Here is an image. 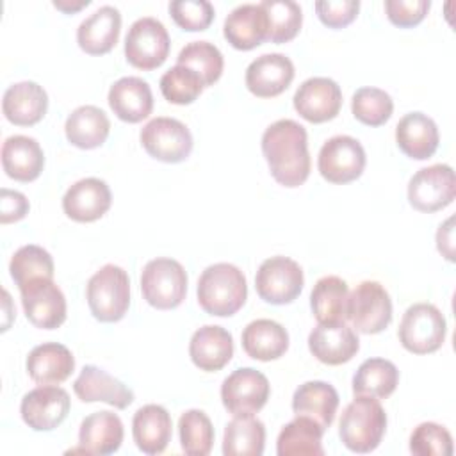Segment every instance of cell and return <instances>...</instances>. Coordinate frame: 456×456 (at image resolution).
<instances>
[{"instance_id":"6da1fadb","label":"cell","mask_w":456,"mask_h":456,"mask_svg":"<svg viewBox=\"0 0 456 456\" xmlns=\"http://www.w3.org/2000/svg\"><path fill=\"white\" fill-rule=\"evenodd\" d=\"M262 153L273 178L283 187H299L310 176L308 135L294 119H278L265 128Z\"/></svg>"},{"instance_id":"7a4b0ae2","label":"cell","mask_w":456,"mask_h":456,"mask_svg":"<svg viewBox=\"0 0 456 456\" xmlns=\"http://www.w3.org/2000/svg\"><path fill=\"white\" fill-rule=\"evenodd\" d=\"M198 303L216 317L237 314L248 299V283L244 273L228 262L208 265L198 280Z\"/></svg>"},{"instance_id":"3957f363","label":"cell","mask_w":456,"mask_h":456,"mask_svg":"<svg viewBox=\"0 0 456 456\" xmlns=\"http://www.w3.org/2000/svg\"><path fill=\"white\" fill-rule=\"evenodd\" d=\"M387 431V413L381 403L370 395H354L344 408L338 422V436L353 452H372Z\"/></svg>"},{"instance_id":"277c9868","label":"cell","mask_w":456,"mask_h":456,"mask_svg":"<svg viewBox=\"0 0 456 456\" xmlns=\"http://www.w3.org/2000/svg\"><path fill=\"white\" fill-rule=\"evenodd\" d=\"M86 299L100 322H118L130 306V280L123 267L107 264L87 281Z\"/></svg>"},{"instance_id":"5b68a950","label":"cell","mask_w":456,"mask_h":456,"mask_svg":"<svg viewBox=\"0 0 456 456\" xmlns=\"http://www.w3.org/2000/svg\"><path fill=\"white\" fill-rule=\"evenodd\" d=\"M141 292L148 305L157 310H173L187 294V273L175 258H153L141 274Z\"/></svg>"},{"instance_id":"8992f818","label":"cell","mask_w":456,"mask_h":456,"mask_svg":"<svg viewBox=\"0 0 456 456\" xmlns=\"http://www.w3.org/2000/svg\"><path fill=\"white\" fill-rule=\"evenodd\" d=\"M399 342L413 354H429L442 347L447 333L444 314L431 303L406 308L399 324Z\"/></svg>"},{"instance_id":"52a82bcc","label":"cell","mask_w":456,"mask_h":456,"mask_svg":"<svg viewBox=\"0 0 456 456\" xmlns=\"http://www.w3.org/2000/svg\"><path fill=\"white\" fill-rule=\"evenodd\" d=\"M171 39L157 18L144 16L135 20L125 37L126 61L142 71H151L162 66L169 55Z\"/></svg>"},{"instance_id":"ba28073f","label":"cell","mask_w":456,"mask_h":456,"mask_svg":"<svg viewBox=\"0 0 456 456\" xmlns=\"http://www.w3.org/2000/svg\"><path fill=\"white\" fill-rule=\"evenodd\" d=\"M347 321L353 330L376 335L392 322V299L378 281H362L347 297Z\"/></svg>"},{"instance_id":"9c48e42d","label":"cell","mask_w":456,"mask_h":456,"mask_svg":"<svg viewBox=\"0 0 456 456\" xmlns=\"http://www.w3.org/2000/svg\"><path fill=\"white\" fill-rule=\"evenodd\" d=\"M139 139L150 157L167 164L183 162L194 144L191 130L182 121L164 116L150 119L142 126Z\"/></svg>"},{"instance_id":"30bf717a","label":"cell","mask_w":456,"mask_h":456,"mask_svg":"<svg viewBox=\"0 0 456 456\" xmlns=\"http://www.w3.org/2000/svg\"><path fill=\"white\" fill-rule=\"evenodd\" d=\"M305 276L299 264L289 256L264 260L255 276V289L260 299L271 305H289L303 290Z\"/></svg>"},{"instance_id":"8fae6325","label":"cell","mask_w":456,"mask_h":456,"mask_svg":"<svg viewBox=\"0 0 456 456\" xmlns=\"http://www.w3.org/2000/svg\"><path fill=\"white\" fill-rule=\"evenodd\" d=\"M456 196L454 171L447 164L419 169L408 182V201L419 212H436L452 203Z\"/></svg>"},{"instance_id":"7c38bea8","label":"cell","mask_w":456,"mask_h":456,"mask_svg":"<svg viewBox=\"0 0 456 456\" xmlns=\"http://www.w3.org/2000/svg\"><path fill=\"white\" fill-rule=\"evenodd\" d=\"M365 162V150L358 139L335 135L322 144L317 157V169L330 183H349L362 176Z\"/></svg>"},{"instance_id":"4fadbf2b","label":"cell","mask_w":456,"mask_h":456,"mask_svg":"<svg viewBox=\"0 0 456 456\" xmlns=\"http://www.w3.org/2000/svg\"><path fill=\"white\" fill-rule=\"evenodd\" d=\"M271 394V385L265 374L253 367H242L224 378L221 385V401L228 413L255 415L260 411Z\"/></svg>"},{"instance_id":"5bb4252c","label":"cell","mask_w":456,"mask_h":456,"mask_svg":"<svg viewBox=\"0 0 456 456\" xmlns=\"http://www.w3.org/2000/svg\"><path fill=\"white\" fill-rule=\"evenodd\" d=\"M27 319L41 330H55L66 321V297L59 285L48 278H37L20 289Z\"/></svg>"},{"instance_id":"9a60e30c","label":"cell","mask_w":456,"mask_h":456,"mask_svg":"<svg viewBox=\"0 0 456 456\" xmlns=\"http://www.w3.org/2000/svg\"><path fill=\"white\" fill-rule=\"evenodd\" d=\"M69 394L55 385H41L27 392L20 404L23 422L34 431H52L69 413Z\"/></svg>"},{"instance_id":"2e32d148","label":"cell","mask_w":456,"mask_h":456,"mask_svg":"<svg viewBox=\"0 0 456 456\" xmlns=\"http://www.w3.org/2000/svg\"><path fill=\"white\" fill-rule=\"evenodd\" d=\"M296 112L310 123H326L338 116L342 107L340 86L328 77L306 78L292 98Z\"/></svg>"},{"instance_id":"e0dca14e","label":"cell","mask_w":456,"mask_h":456,"mask_svg":"<svg viewBox=\"0 0 456 456\" xmlns=\"http://www.w3.org/2000/svg\"><path fill=\"white\" fill-rule=\"evenodd\" d=\"M310 353L326 365H342L353 360L360 340L347 322H319L308 335Z\"/></svg>"},{"instance_id":"ac0fdd59","label":"cell","mask_w":456,"mask_h":456,"mask_svg":"<svg viewBox=\"0 0 456 456\" xmlns=\"http://www.w3.org/2000/svg\"><path fill=\"white\" fill-rule=\"evenodd\" d=\"M294 80V64L283 53H264L246 68V87L258 98L281 94Z\"/></svg>"},{"instance_id":"d6986e66","label":"cell","mask_w":456,"mask_h":456,"mask_svg":"<svg viewBox=\"0 0 456 456\" xmlns=\"http://www.w3.org/2000/svg\"><path fill=\"white\" fill-rule=\"evenodd\" d=\"M112 203L109 185L94 176L75 182L62 198L64 214L77 223H93L107 214Z\"/></svg>"},{"instance_id":"ffe728a7","label":"cell","mask_w":456,"mask_h":456,"mask_svg":"<svg viewBox=\"0 0 456 456\" xmlns=\"http://www.w3.org/2000/svg\"><path fill=\"white\" fill-rule=\"evenodd\" d=\"M48 110L46 91L32 80L9 86L2 98V112L5 119L18 126H32L39 123Z\"/></svg>"},{"instance_id":"44dd1931","label":"cell","mask_w":456,"mask_h":456,"mask_svg":"<svg viewBox=\"0 0 456 456\" xmlns=\"http://www.w3.org/2000/svg\"><path fill=\"white\" fill-rule=\"evenodd\" d=\"M73 390L82 403H107L118 410H125L134 403V392L96 365H86L73 383Z\"/></svg>"},{"instance_id":"7402d4cb","label":"cell","mask_w":456,"mask_h":456,"mask_svg":"<svg viewBox=\"0 0 456 456\" xmlns=\"http://www.w3.org/2000/svg\"><path fill=\"white\" fill-rule=\"evenodd\" d=\"M189 356L192 363L205 372L221 370L233 356L232 333L216 324L201 326L191 337Z\"/></svg>"},{"instance_id":"603a6c76","label":"cell","mask_w":456,"mask_h":456,"mask_svg":"<svg viewBox=\"0 0 456 456\" xmlns=\"http://www.w3.org/2000/svg\"><path fill=\"white\" fill-rule=\"evenodd\" d=\"M223 34L233 48L253 50L267 41V14L260 4H242L226 16Z\"/></svg>"},{"instance_id":"cb8c5ba5","label":"cell","mask_w":456,"mask_h":456,"mask_svg":"<svg viewBox=\"0 0 456 456\" xmlns=\"http://www.w3.org/2000/svg\"><path fill=\"white\" fill-rule=\"evenodd\" d=\"M121 32V12L112 5H102L77 28V43L89 55L109 53Z\"/></svg>"},{"instance_id":"d4e9b609","label":"cell","mask_w":456,"mask_h":456,"mask_svg":"<svg viewBox=\"0 0 456 456\" xmlns=\"http://www.w3.org/2000/svg\"><path fill=\"white\" fill-rule=\"evenodd\" d=\"M395 142L406 157L426 160L433 157L438 148V126L424 112H408L395 126Z\"/></svg>"},{"instance_id":"484cf974","label":"cell","mask_w":456,"mask_h":456,"mask_svg":"<svg viewBox=\"0 0 456 456\" xmlns=\"http://www.w3.org/2000/svg\"><path fill=\"white\" fill-rule=\"evenodd\" d=\"M112 112L126 123H139L153 110V94L150 84L139 77H123L116 80L107 96Z\"/></svg>"},{"instance_id":"4316f807","label":"cell","mask_w":456,"mask_h":456,"mask_svg":"<svg viewBox=\"0 0 456 456\" xmlns=\"http://www.w3.org/2000/svg\"><path fill=\"white\" fill-rule=\"evenodd\" d=\"M125 436L121 419L109 410L87 415L78 429L80 452L86 454H112L121 447Z\"/></svg>"},{"instance_id":"83f0119b","label":"cell","mask_w":456,"mask_h":456,"mask_svg":"<svg viewBox=\"0 0 456 456\" xmlns=\"http://www.w3.org/2000/svg\"><path fill=\"white\" fill-rule=\"evenodd\" d=\"M25 367L37 385H59L75 370V358L66 346L45 342L28 353Z\"/></svg>"},{"instance_id":"f1b7e54d","label":"cell","mask_w":456,"mask_h":456,"mask_svg":"<svg viewBox=\"0 0 456 456\" xmlns=\"http://www.w3.org/2000/svg\"><path fill=\"white\" fill-rule=\"evenodd\" d=\"M2 167L16 182H34L45 167V153L34 137L11 135L2 144Z\"/></svg>"},{"instance_id":"f546056e","label":"cell","mask_w":456,"mask_h":456,"mask_svg":"<svg viewBox=\"0 0 456 456\" xmlns=\"http://www.w3.org/2000/svg\"><path fill=\"white\" fill-rule=\"evenodd\" d=\"M171 415L160 404H144L132 419L134 442L144 454L164 452L171 440Z\"/></svg>"},{"instance_id":"4dcf8cb0","label":"cell","mask_w":456,"mask_h":456,"mask_svg":"<svg viewBox=\"0 0 456 456\" xmlns=\"http://www.w3.org/2000/svg\"><path fill=\"white\" fill-rule=\"evenodd\" d=\"M244 353L260 362L278 360L289 349L287 330L273 319L251 321L240 335Z\"/></svg>"},{"instance_id":"1f68e13d","label":"cell","mask_w":456,"mask_h":456,"mask_svg":"<svg viewBox=\"0 0 456 456\" xmlns=\"http://www.w3.org/2000/svg\"><path fill=\"white\" fill-rule=\"evenodd\" d=\"M338 408V394L326 381H306L292 395V411L315 420L324 431L331 426Z\"/></svg>"},{"instance_id":"d6a6232c","label":"cell","mask_w":456,"mask_h":456,"mask_svg":"<svg viewBox=\"0 0 456 456\" xmlns=\"http://www.w3.org/2000/svg\"><path fill=\"white\" fill-rule=\"evenodd\" d=\"M110 132V121L107 114L94 105H80L77 107L64 123L66 139L80 148L93 150L102 146Z\"/></svg>"},{"instance_id":"836d02e7","label":"cell","mask_w":456,"mask_h":456,"mask_svg":"<svg viewBox=\"0 0 456 456\" xmlns=\"http://www.w3.org/2000/svg\"><path fill=\"white\" fill-rule=\"evenodd\" d=\"M324 429L312 419L296 415L285 424L276 440L278 456H322Z\"/></svg>"},{"instance_id":"e575fe53","label":"cell","mask_w":456,"mask_h":456,"mask_svg":"<svg viewBox=\"0 0 456 456\" xmlns=\"http://www.w3.org/2000/svg\"><path fill=\"white\" fill-rule=\"evenodd\" d=\"M347 283L338 276H322L312 289L310 306L317 322L347 321Z\"/></svg>"},{"instance_id":"d590c367","label":"cell","mask_w":456,"mask_h":456,"mask_svg":"<svg viewBox=\"0 0 456 456\" xmlns=\"http://www.w3.org/2000/svg\"><path fill=\"white\" fill-rule=\"evenodd\" d=\"M265 445V426L253 415H235L224 428V456H260Z\"/></svg>"},{"instance_id":"8d00e7d4","label":"cell","mask_w":456,"mask_h":456,"mask_svg":"<svg viewBox=\"0 0 456 456\" xmlns=\"http://www.w3.org/2000/svg\"><path fill=\"white\" fill-rule=\"evenodd\" d=\"M399 383L397 367L385 358H367L353 376L354 395L385 399L394 394Z\"/></svg>"},{"instance_id":"74e56055","label":"cell","mask_w":456,"mask_h":456,"mask_svg":"<svg viewBox=\"0 0 456 456\" xmlns=\"http://www.w3.org/2000/svg\"><path fill=\"white\" fill-rule=\"evenodd\" d=\"M176 64L187 66L196 71L203 80V86L208 87L221 78L224 59L216 45L208 41H192L180 50Z\"/></svg>"},{"instance_id":"f35d334b","label":"cell","mask_w":456,"mask_h":456,"mask_svg":"<svg viewBox=\"0 0 456 456\" xmlns=\"http://www.w3.org/2000/svg\"><path fill=\"white\" fill-rule=\"evenodd\" d=\"M53 258L52 255L36 244L21 246L14 251L11 262H9V273L18 289H21L25 283L37 280V278H48L53 280Z\"/></svg>"},{"instance_id":"ab89813d","label":"cell","mask_w":456,"mask_h":456,"mask_svg":"<svg viewBox=\"0 0 456 456\" xmlns=\"http://www.w3.org/2000/svg\"><path fill=\"white\" fill-rule=\"evenodd\" d=\"M182 451L189 456H207L214 445V426L203 410H187L178 419Z\"/></svg>"},{"instance_id":"60d3db41","label":"cell","mask_w":456,"mask_h":456,"mask_svg":"<svg viewBox=\"0 0 456 456\" xmlns=\"http://www.w3.org/2000/svg\"><path fill=\"white\" fill-rule=\"evenodd\" d=\"M260 5L267 14V41L280 45L289 43L297 36L303 23V11L299 4L292 0H264Z\"/></svg>"},{"instance_id":"b9f144b4","label":"cell","mask_w":456,"mask_h":456,"mask_svg":"<svg viewBox=\"0 0 456 456\" xmlns=\"http://www.w3.org/2000/svg\"><path fill=\"white\" fill-rule=\"evenodd\" d=\"M351 112L363 125L381 126L390 119L394 102L390 94L379 87H360L351 98Z\"/></svg>"},{"instance_id":"7bdbcfd3","label":"cell","mask_w":456,"mask_h":456,"mask_svg":"<svg viewBox=\"0 0 456 456\" xmlns=\"http://www.w3.org/2000/svg\"><path fill=\"white\" fill-rule=\"evenodd\" d=\"M205 86L196 71L187 66H173L160 77V93L162 96L175 105H189L201 93Z\"/></svg>"},{"instance_id":"ee69618b","label":"cell","mask_w":456,"mask_h":456,"mask_svg":"<svg viewBox=\"0 0 456 456\" xmlns=\"http://www.w3.org/2000/svg\"><path fill=\"white\" fill-rule=\"evenodd\" d=\"M410 452L415 456H451L452 436L436 422H422L410 435Z\"/></svg>"},{"instance_id":"f6af8a7d","label":"cell","mask_w":456,"mask_h":456,"mask_svg":"<svg viewBox=\"0 0 456 456\" xmlns=\"http://www.w3.org/2000/svg\"><path fill=\"white\" fill-rule=\"evenodd\" d=\"M169 14L180 28L201 32L210 27L214 7L207 0H175L169 4Z\"/></svg>"},{"instance_id":"bcb514c9","label":"cell","mask_w":456,"mask_h":456,"mask_svg":"<svg viewBox=\"0 0 456 456\" xmlns=\"http://www.w3.org/2000/svg\"><path fill=\"white\" fill-rule=\"evenodd\" d=\"M360 11L358 0H321L315 2V12L322 25L342 28L354 21Z\"/></svg>"},{"instance_id":"7dc6e473","label":"cell","mask_w":456,"mask_h":456,"mask_svg":"<svg viewBox=\"0 0 456 456\" xmlns=\"http://www.w3.org/2000/svg\"><path fill=\"white\" fill-rule=\"evenodd\" d=\"M431 7L429 0H387L385 11L395 27L410 28L419 25Z\"/></svg>"},{"instance_id":"c3c4849f","label":"cell","mask_w":456,"mask_h":456,"mask_svg":"<svg viewBox=\"0 0 456 456\" xmlns=\"http://www.w3.org/2000/svg\"><path fill=\"white\" fill-rule=\"evenodd\" d=\"M28 200L20 191L2 189L0 191V221L2 224L21 221L28 214Z\"/></svg>"},{"instance_id":"681fc988","label":"cell","mask_w":456,"mask_h":456,"mask_svg":"<svg viewBox=\"0 0 456 456\" xmlns=\"http://www.w3.org/2000/svg\"><path fill=\"white\" fill-rule=\"evenodd\" d=\"M436 248L445 260L454 262V217H449L438 226Z\"/></svg>"},{"instance_id":"f907efd6","label":"cell","mask_w":456,"mask_h":456,"mask_svg":"<svg viewBox=\"0 0 456 456\" xmlns=\"http://www.w3.org/2000/svg\"><path fill=\"white\" fill-rule=\"evenodd\" d=\"M91 2L89 0H78V2H69V0H53V7L66 12V14H71V12H77L84 7H87Z\"/></svg>"}]
</instances>
